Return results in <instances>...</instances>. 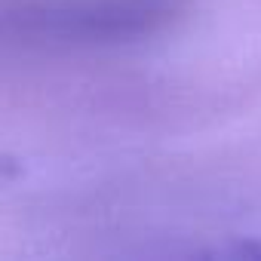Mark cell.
I'll return each instance as SVG.
<instances>
[{"label": "cell", "instance_id": "1", "mask_svg": "<svg viewBox=\"0 0 261 261\" xmlns=\"http://www.w3.org/2000/svg\"><path fill=\"white\" fill-rule=\"evenodd\" d=\"M16 175H19V163H16V160H10L7 154H0V185L13 181Z\"/></svg>", "mask_w": 261, "mask_h": 261}]
</instances>
